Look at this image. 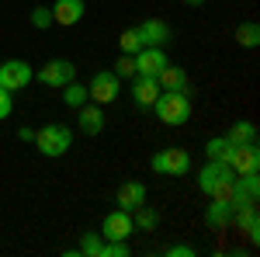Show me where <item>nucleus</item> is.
Here are the masks:
<instances>
[{"instance_id": "1", "label": "nucleus", "mask_w": 260, "mask_h": 257, "mask_svg": "<svg viewBox=\"0 0 260 257\" xmlns=\"http://www.w3.org/2000/svg\"><path fill=\"white\" fill-rule=\"evenodd\" d=\"M156 115H160L163 125H184V122L191 119V101L187 94H174V91H160V98H156Z\"/></svg>"}, {"instance_id": "2", "label": "nucleus", "mask_w": 260, "mask_h": 257, "mask_svg": "<svg viewBox=\"0 0 260 257\" xmlns=\"http://www.w3.org/2000/svg\"><path fill=\"white\" fill-rule=\"evenodd\" d=\"M149 167H153L156 174H167V178H184V174L191 170V157H187V150H180V146H167L160 153H153Z\"/></svg>"}, {"instance_id": "3", "label": "nucleus", "mask_w": 260, "mask_h": 257, "mask_svg": "<svg viewBox=\"0 0 260 257\" xmlns=\"http://www.w3.org/2000/svg\"><path fill=\"white\" fill-rule=\"evenodd\" d=\"M70 142H73V132L66 125H45L42 132H35V146L45 157H62L70 150Z\"/></svg>"}, {"instance_id": "4", "label": "nucleus", "mask_w": 260, "mask_h": 257, "mask_svg": "<svg viewBox=\"0 0 260 257\" xmlns=\"http://www.w3.org/2000/svg\"><path fill=\"white\" fill-rule=\"evenodd\" d=\"M118 87H121V77L115 70H98L94 77H90V87H87V94L94 104H111V101L118 98Z\"/></svg>"}, {"instance_id": "5", "label": "nucleus", "mask_w": 260, "mask_h": 257, "mask_svg": "<svg viewBox=\"0 0 260 257\" xmlns=\"http://www.w3.org/2000/svg\"><path fill=\"white\" fill-rule=\"evenodd\" d=\"M35 80V70L28 66L24 60H7V63H0V87L4 91H21V87H28Z\"/></svg>"}, {"instance_id": "6", "label": "nucleus", "mask_w": 260, "mask_h": 257, "mask_svg": "<svg viewBox=\"0 0 260 257\" xmlns=\"http://www.w3.org/2000/svg\"><path fill=\"white\" fill-rule=\"evenodd\" d=\"M35 77H39L45 87H59V91H62L70 80H77V66H73L70 60H49Z\"/></svg>"}, {"instance_id": "7", "label": "nucleus", "mask_w": 260, "mask_h": 257, "mask_svg": "<svg viewBox=\"0 0 260 257\" xmlns=\"http://www.w3.org/2000/svg\"><path fill=\"white\" fill-rule=\"evenodd\" d=\"M136 233V222H132V212L125 209H115L104 216V226H101V237L104 240H128Z\"/></svg>"}, {"instance_id": "8", "label": "nucleus", "mask_w": 260, "mask_h": 257, "mask_svg": "<svg viewBox=\"0 0 260 257\" xmlns=\"http://www.w3.org/2000/svg\"><path fill=\"white\" fill-rule=\"evenodd\" d=\"M233 178H236V174H233L229 163H222V160H208V163L198 170V188L205 191V195H212L222 181H233Z\"/></svg>"}, {"instance_id": "9", "label": "nucleus", "mask_w": 260, "mask_h": 257, "mask_svg": "<svg viewBox=\"0 0 260 257\" xmlns=\"http://www.w3.org/2000/svg\"><path fill=\"white\" fill-rule=\"evenodd\" d=\"M132 63H136V73H139V77H156V73H160V70H163L170 60H167V52H163V49L142 45L139 52L132 56Z\"/></svg>"}, {"instance_id": "10", "label": "nucleus", "mask_w": 260, "mask_h": 257, "mask_svg": "<svg viewBox=\"0 0 260 257\" xmlns=\"http://www.w3.org/2000/svg\"><path fill=\"white\" fill-rule=\"evenodd\" d=\"M229 167H233V174H257V170H260V150H257V142L236 146V150H233V157H229Z\"/></svg>"}, {"instance_id": "11", "label": "nucleus", "mask_w": 260, "mask_h": 257, "mask_svg": "<svg viewBox=\"0 0 260 257\" xmlns=\"http://www.w3.org/2000/svg\"><path fill=\"white\" fill-rule=\"evenodd\" d=\"M83 14H87L83 0H56L52 4V21L62 24V28H73L77 21H83Z\"/></svg>"}, {"instance_id": "12", "label": "nucleus", "mask_w": 260, "mask_h": 257, "mask_svg": "<svg viewBox=\"0 0 260 257\" xmlns=\"http://www.w3.org/2000/svg\"><path fill=\"white\" fill-rule=\"evenodd\" d=\"M139 39H142V45H153V49H163L167 42H170V24L167 21H160V18H149V21H142L139 28Z\"/></svg>"}, {"instance_id": "13", "label": "nucleus", "mask_w": 260, "mask_h": 257, "mask_svg": "<svg viewBox=\"0 0 260 257\" xmlns=\"http://www.w3.org/2000/svg\"><path fill=\"white\" fill-rule=\"evenodd\" d=\"M132 98H136V104H139V108H153V104H156V98H160V83H156V77H139V73H136Z\"/></svg>"}, {"instance_id": "14", "label": "nucleus", "mask_w": 260, "mask_h": 257, "mask_svg": "<svg viewBox=\"0 0 260 257\" xmlns=\"http://www.w3.org/2000/svg\"><path fill=\"white\" fill-rule=\"evenodd\" d=\"M233 219H236V226H240V233H246V240H250V243H260L257 205H240V209L233 212Z\"/></svg>"}, {"instance_id": "15", "label": "nucleus", "mask_w": 260, "mask_h": 257, "mask_svg": "<svg viewBox=\"0 0 260 257\" xmlns=\"http://www.w3.org/2000/svg\"><path fill=\"white\" fill-rule=\"evenodd\" d=\"M156 83H160V91H174V94H187V73L180 70V66H163L160 73H156Z\"/></svg>"}, {"instance_id": "16", "label": "nucleus", "mask_w": 260, "mask_h": 257, "mask_svg": "<svg viewBox=\"0 0 260 257\" xmlns=\"http://www.w3.org/2000/svg\"><path fill=\"white\" fill-rule=\"evenodd\" d=\"M233 202H222V198H212V205L205 209V222L212 226V230H225L229 222H233Z\"/></svg>"}, {"instance_id": "17", "label": "nucleus", "mask_w": 260, "mask_h": 257, "mask_svg": "<svg viewBox=\"0 0 260 257\" xmlns=\"http://www.w3.org/2000/svg\"><path fill=\"white\" fill-rule=\"evenodd\" d=\"M142 202H146V184L128 181V184H121V188H118V205L125 209V212H136Z\"/></svg>"}, {"instance_id": "18", "label": "nucleus", "mask_w": 260, "mask_h": 257, "mask_svg": "<svg viewBox=\"0 0 260 257\" xmlns=\"http://www.w3.org/2000/svg\"><path fill=\"white\" fill-rule=\"evenodd\" d=\"M77 111H80V129L87 136H98L101 129H104V111H101V104H83Z\"/></svg>"}, {"instance_id": "19", "label": "nucleus", "mask_w": 260, "mask_h": 257, "mask_svg": "<svg viewBox=\"0 0 260 257\" xmlns=\"http://www.w3.org/2000/svg\"><path fill=\"white\" fill-rule=\"evenodd\" d=\"M233 150H236V142H233L229 136H215V139H208V146H205V157H208V160H222V163H229Z\"/></svg>"}, {"instance_id": "20", "label": "nucleus", "mask_w": 260, "mask_h": 257, "mask_svg": "<svg viewBox=\"0 0 260 257\" xmlns=\"http://www.w3.org/2000/svg\"><path fill=\"white\" fill-rule=\"evenodd\" d=\"M62 101H66V108H83V104L90 101V94H87V87H83V83L70 80V83L62 87Z\"/></svg>"}, {"instance_id": "21", "label": "nucleus", "mask_w": 260, "mask_h": 257, "mask_svg": "<svg viewBox=\"0 0 260 257\" xmlns=\"http://www.w3.org/2000/svg\"><path fill=\"white\" fill-rule=\"evenodd\" d=\"M236 146H246V142H257V125L253 122H233V129L225 132Z\"/></svg>"}, {"instance_id": "22", "label": "nucleus", "mask_w": 260, "mask_h": 257, "mask_svg": "<svg viewBox=\"0 0 260 257\" xmlns=\"http://www.w3.org/2000/svg\"><path fill=\"white\" fill-rule=\"evenodd\" d=\"M236 42H240L243 49H257L260 45V24L257 21H243L240 28H236Z\"/></svg>"}, {"instance_id": "23", "label": "nucleus", "mask_w": 260, "mask_h": 257, "mask_svg": "<svg viewBox=\"0 0 260 257\" xmlns=\"http://www.w3.org/2000/svg\"><path fill=\"white\" fill-rule=\"evenodd\" d=\"M104 250V237L101 233H80V254L83 257H101Z\"/></svg>"}, {"instance_id": "24", "label": "nucleus", "mask_w": 260, "mask_h": 257, "mask_svg": "<svg viewBox=\"0 0 260 257\" xmlns=\"http://www.w3.org/2000/svg\"><path fill=\"white\" fill-rule=\"evenodd\" d=\"M118 45H121V52H125V56H136V52L142 49L139 32H136V28H125V32H121V39H118Z\"/></svg>"}, {"instance_id": "25", "label": "nucleus", "mask_w": 260, "mask_h": 257, "mask_svg": "<svg viewBox=\"0 0 260 257\" xmlns=\"http://www.w3.org/2000/svg\"><path fill=\"white\" fill-rule=\"evenodd\" d=\"M132 222H136L139 230H156V212H153V209H149V205L142 202L139 209L132 212Z\"/></svg>"}, {"instance_id": "26", "label": "nucleus", "mask_w": 260, "mask_h": 257, "mask_svg": "<svg viewBox=\"0 0 260 257\" xmlns=\"http://www.w3.org/2000/svg\"><path fill=\"white\" fill-rule=\"evenodd\" d=\"M31 24H35V28H49V24H52V7H35V11H31Z\"/></svg>"}, {"instance_id": "27", "label": "nucleus", "mask_w": 260, "mask_h": 257, "mask_svg": "<svg viewBox=\"0 0 260 257\" xmlns=\"http://www.w3.org/2000/svg\"><path fill=\"white\" fill-rule=\"evenodd\" d=\"M115 73H118V77H132V73H136V63H132V56H125V52H121L118 63H115Z\"/></svg>"}, {"instance_id": "28", "label": "nucleus", "mask_w": 260, "mask_h": 257, "mask_svg": "<svg viewBox=\"0 0 260 257\" xmlns=\"http://www.w3.org/2000/svg\"><path fill=\"white\" fill-rule=\"evenodd\" d=\"M11 108H14V101H11V91H4V87H0V122L11 115Z\"/></svg>"}, {"instance_id": "29", "label": "nucleus", "mask_w": 260, "mask_h": 257, "mask_svg": "<svg viewBox=\"0 0 260 257\" xmlns=\"http://www.w3.org/2000/svg\"><path fill=\"white\" fill-rule=\"evenodd\" d=\"M167 254H170V257H194L198 250H194V247H187V243H174Z\"/></svg>"}, {"instance_id": "30", "label": "nucleus", "mask_w": 260, "mask_h": 257, "mask_svg": "<svg viewBox=\"0 0 260 257\" xmlns=\"http://www.w3.org/2000/svg\"><path fill=\"white\" fill-rule=\"evenodd\" d=\"M18 136L24 139V142H35V129H28V125H24V129H18Z\"/></svg>"}, {"instance_id": "31", "label": "nucleus", "mask_w": 260, "mask_h": 257, "mask_svg": "<svg viewBox=\"0 0 260 257\" xmlns=\"http://www.w3.org/2000/svg\"><path fill=\"white\" fill-rule=\"evenodd\" d=\"M187 4H191V7H198V4H201V0H187Z\"/></svg>"}]
</instances>
